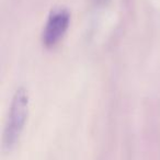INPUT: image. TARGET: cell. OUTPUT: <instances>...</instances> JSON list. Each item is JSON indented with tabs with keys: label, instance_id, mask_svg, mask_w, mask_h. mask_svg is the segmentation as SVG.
<instances>
[{
	"label": "cell",
	"instance_id": "3957f363",
	"mask_svg": "<svg viewBox=\"0 0 160 160\" xmlns=\"http://www.w3.org/2000/svg\"><path fill=\"white\" fill-rule=\"evenodd\" d=\"M96 1H98V2H101V3H104L107 0H96Z\"/></svg>",
	"mask_w": 160,
	"mask_h": 160
},
{
	"label": "cell",
	"instance_id": "6da1fadb",
	"mask_svg": "<svg viewBox=\"0 0 160 160\" xmlns=\"http://www.w3.org/2000/svg\"><path fill=\"white\" fill-rule=\"evenodd\" d=\"M30 110V99L28 90L20 87L16 90L10 104L7 122L2 135V151L11 153L17 148L27 124Z\"/></svg>",
	"mask_w": 160,
	"mask_h": 160
},
{
	"label": "cell",
	"instance_id": "7a4b0ae2",
	"mask_svg": "<svg viewBox=\"0 0 160 160\" xmlns=\"http://www.w3.org/2000/svg\"><path fill=\"white\" fill-rule=\"evenodd\" d=\"M70 22V14L67 10L58 9L52 12L45 23L42 33V42L46 47L51 48L59 43L64 38Z\"/></svg>",
	"mask_w": 160,
	"mask_h": 160
}]
</instances>
